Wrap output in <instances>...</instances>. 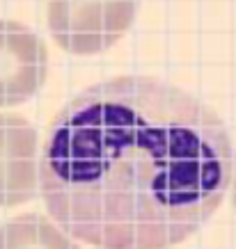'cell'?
<instances>
[{
  "label": "cell",
  "mask_w": 236,
  "mask_h": 249,
  "mask_svg": "<svg viewBox=\"0 0 236 249\" xmlns=\"http://www.w3.org/2000/svg\"><path fill=\"white\" fill-rule=\"evenodd\" d=\"M234 156L220 117L149 76L92 85L55 117L39 192L67 235L103 249H163L220 206Z\"/></svg>",
  "instance_id": "cell-1"
},
{
  "label": "cell",
  "mask_w": 236,
  "mask_h": 249,
  "mask_svg": "<svg viewBox=\"0 0 236 249\" xmlns=\"http://www.w3.org/2000/svg\"><path fill=\"white\" fill-rule=\"evenodd\" d=\"M138 0H48L46 25L62 51L97 55L129 32Z\"/></svg>",
  "instance_id": "cell-2"
},
{
  "label": "cell",
  "mask_w": 236,
  "mask_h": 249,
  "mask_svg": "<svg viewBox=\"0 0 236 249\" xmlns=\"http://www.w3.org/2000/svg\"><path fill=\"white\" fill-rule=\"evenodd\" d=\"M48 53L37 32L0 18V107L21 106L41 89Z\"/></svg>",
  "instance_id": "cell-3"
},
{
  "label": "cell",
  "mask_w": 236,
  "mask_h": 249,
  "mask_svg": "<svg viewBox=\"0 0 236 249\" xmlns=\"http://www.w3.org/2000/svg\"><path fill=\"white\" fill-rule=\"evenodd\" d=\"M39 190L37 130L23 117L0 114V208L28 204Z\"/></svg>",
  "instance_id": "cell-4"
},
{
  "label": "cell",
  "mask_w": 236,
  "mask_h": 249,
  "mask_svg": "<svg viewBox=\"0 0 236 249\" xmlns=\"http://www.w3.org/2000/svg\"><path fill=\"white\" fill-rule=\"evenodd\" d=\"M0 249H78L60 227L44 215L30 213L0 227Z\"/></svg>",
  "instance_id": "cell-5"
},
{
  "label": "cell",
  "mask_w": 236,
  "mask_h": 249,
  "mask_svg": "<svg viewBox=\"0 0 236 249\" xmlns=\"http://www.w3.org/2000/svg\"><path fill=\"white\" fill-rule=\"evenodd\" d=\"M232 176H234V181H229V183H232V195H234V206H236V165L232 169Z\"/></svg>",
  "instance_id": "cell-6"
}]
</instances>
